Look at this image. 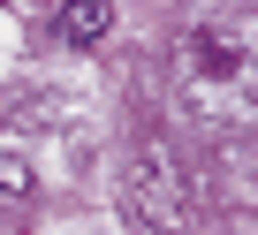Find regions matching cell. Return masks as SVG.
Masks as SVG:
<instances>
[{"label": "cell", "mask_w": 258, "mask_h": 235, "mask_svg": "<svg viewBox=\"0 0 258 235\" xmlns=\"http://www.w3.org/2000/svg\"><path fill=\"white\" fill-rule=\"evenodd\" d=\"M175 91L213 129H250L258 122V61L228 31H190L175 46Z\"/></svg>", "instance_id": "cell-1"}, {"label": "cell", "mask_w": 258, "mask_h": 235, "mask_svg": "<svg viewBox=\"0 0 258 235\" xmlns=\"http://www.w3.org/2000/svg\"><path fill=\"white\" fill-rule=\"evenodd\" d=\"M121 197H129V220H137L145 235H182L190 212H198V190H190V175L175 167L167 144H137V152H129Z\"/></svg>", "instance_id": "cell-2"}, {"label": "cell", "mask_w": 258, "mask_h": 235, "mask_svg": "<svg viewBox=\"0 0 258 235\" xmlns=\"http://www.w3.org/2000/svg\"><path fill=\"white\" fill-rule=\"evenodd\" d=\"M53 23H61L69 46H99V38L114 31V8H106V0H61V16H53Z\"/></svg>", "instance_id": "cell-3"}, {"label": "cell", "mask_w": 258, "mask_h": 235, "mask_svg": "<svg viewBox=\"0 0 258 235\" xmlns=\"http://www.w3.org/2000/svg\"><path fill=\"white\" fill-rule=\"evenodd\" d=\"M0 190H8V197H23V190H31V175H23L16 160H0Z\"/></svg>", "instance_id": "cell-4"}]
</instances>
